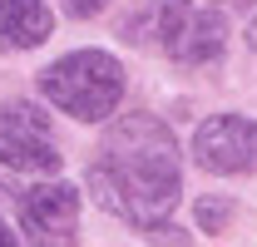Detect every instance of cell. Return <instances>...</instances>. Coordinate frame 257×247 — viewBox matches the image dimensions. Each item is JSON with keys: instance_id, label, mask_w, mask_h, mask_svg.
<instances>
[{"instance_id": "cell-8", "label": "cell", "mask_w": 257, "mask_h": 247, "mask_svg": "<svg viewBox=\"0 0 257 247\" xmlns=\"http://www.w3.org/2000/svg\"><path fill=\"white\" fill-rule=\"evenodd\" d=\"M227 217H232V203H227V198H203V203H198V222H203V232H223Z\"/></svg>"}, {"instance_id": "cell-9", "label": "cell", "mask_w": 257, "mask_h": 247, "mask_svg": "<svg viewBox=\"0 0 257 247\" xmlns=\"http://www.w3.org/2000/svg\"><path fill=\"white\" fill-rule=\"evenodd\" d=\"M104 5H109V0H64V10H69L74 20H89V15H99V10H104Z\"/></svg>"}, {"instance_id": "cell-3", "label": "cell", "mask_w": 257, "mask_h": 247, "mask_svg": "<svg viewBox=\"0 0 257 247\" xmlns=\"http://www.w3.org/2000/svg\"><path fill=\"white\" fill-rule=\"evenodd\" d=\"M154 35L163 55L178 64H213L227 45V20L193 0H163L154 10Z\"/></svg>"}, {"instance_id": "cell-11", "label": "cell", "mask_w": 257, "mask_h": 247, "mask_svg": "<svg viewBox=\"0 0 257 247\" xmlns=\"http://www.w3.org/2000/svg\"><path fill=\"white\" fill-rule=\"evenodd\" d=\"M247 45H252V50H257V20H252V25H247Z\"/></svg>"}, {"instance_id": "cell-2", "label": "cell", "mask_w": 257, "mask_h": 247, "mask_svg": "<svg viewBox=\"0 0 257 247\" xmlns=\"http://www.w3.org/2000/svg\"><path fill=\"white\" fill-rule=\"evenodd\" d=\"M40 94L79 124L109 119L124 99V64L109 50H74L55 60L50 69H40Z\"/></svg>"}, {"instance_id": "cell-1", "label": "cell", "mask_w": 257, "mask_h": 247, "mask_svg": "<svg viewBox=\"0 0 257 247\" xmlns=\"http://www.w3.org/2000/svg\"><path fill=\"white\" fill-rule=\"evenodd\" d=\"M89 193L99 198V208L134 227H159L183 193L178 144L168 124L154 114H124L104 134L99 158L89 163Z\"/></svg>"}, {"instance_id": "cell-5", "label": "cell", "mask_w": 257, "mask_h": 247, "mask_svg": "<svg viewBox=\"0 0 257 247\" xmlns=\"http://www.w3.org/2000/svg\"><path fill=\"white\" fill-rule=\"evenodd\" d=\"M193 158L208 173H257V119L213 114L193 134Z\"/></svg>"}, {"instance_id": "cell-12", "label": "cell", "mask_w": 257, "mask_h": 247, "mask_svg": "<svg viewBox=\"0 0 257 247\" xmlns=\"http://www.w3.org/2000/svg\"><path fill=\"white\" fill-rule=\"evenodd\" d=\"M223 5H247V0H223Z\"/></svg>"}, {"instance_id": "cell-10", "label": "cell", "mask_w": 257, "mask_h": 247, "mask_svg": "<svg viewBox=\"0 0 257 247\" xmlns=\"http://www.w3.org/2000/svg\"><path fill=\"white\" fill-rule=\"evenodd\" d=\"M0 247H20V242H15V232H10V222H0Z\"/></svg>"}, {"instance_id": "cell-7", "label": "cell", "mask_w": 257, "mask_h": 247, "mask_svg": "<svg viewBox=\"0 0 257 247\" xmlns=\"http://www.w3.org/2000/svg\"><path fill=\"white\" fill-rule=\"evenodd\" d=\"M55 35L45 0H0V50H35Z\"/></svg>"}, {"instance_id": "cell-6", "label": "cell", "mask_w": 257, "mask_h": 247, "mask_svg": "<svg viewBox=\"0 0 257 247\" xmlns=\"http://www.w3.org/2000/svg\"><path fill=\"white\" fill-rule=\"evenodd\" d=\"M79 222V188L74 183H40L20 198V227L35 247H74Z\"/></svg>"}, {"instance_id": "cell-4", "label": "cell", "mask_w": 257, "mask_h": 247, "mask_svg": "<svg viewBox=\"0 0 257 247\" xmlns=\"http://www.w3.org/2000/svg\"><path fill=\"white\" fill-rule=\"evenodd\" d=\"M0 163L10 173H55L60 168V144L50 134V119L30 99L0 104Z\"/></svg>"}]
</instances>
